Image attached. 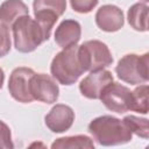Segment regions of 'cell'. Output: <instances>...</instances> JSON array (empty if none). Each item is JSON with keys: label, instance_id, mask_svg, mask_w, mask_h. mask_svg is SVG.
I'll return each mask as SVG.
<instances>
[{"label": "cell", "instance_id": "obj_1", "mask_svg": "<svg viewBox=\"0 0 149 149\" xmlns=\"http://www.w3.org/2000/svg\"><path fill=\"white\" fill-rule=\"evenodd\" d=\"M88 132L93 140L104 147L125 144L133 137L123 120L112 115H101L93 119L88 125Z\"/></svg>", "mask_w": 149, "mask_h": 149}, {"label": "cell", "instance_id": "obj_2", "mask_svg": "<svg viewBox=\"0 0 149 149\" xmlns=\"http://www.w3.org/2000/svg\"><path fill=\"white\" fill-rule=\"evenodd\" d=\"M52 77L62 85H72L85 72L79 56L78 47L71 45L59 51L50 65Z\"/></svg>", "mask_w": 149, "mask_h": 149}, {"label": "cell", "instance_id": "obj_3", "mask_svg": "<svg viewBox=\"0 0 149 149\" xmlns=\"http://www.w3.org/2000/svg\"><path fill=\"white\" fill-rule=\"evenodd\" d=\"M12 28L14 47L17 51L23 54L34 51L44 41L49 40L40 23L29 15L19 17L13 23Z\"/></svg>", "mask_w": 149, "mask_h": 149}, {"label": "cell", "instance_id": "obj_4", "mask_svg": "<svg viewBox=\"0 0 149 149\" xmlns=\"http://www.w3.org/2000/svg\"><path fill=\"white\" fill-rule=\"evenodd\" d=\"M149 64V54L143 55L128 54L119 59L118 65L115 66V72L118 77L128 84L137 85L146 84L149 79L148 72Z\"/></svg>", "mask_w": 149, "mask_h": 149}, {"label": "cell", "instance_id": "obj_5", "mask_svg": "<svg viewBox=\"0 0 149 149\" xmlns=\"http://www.w3.org/2000/svg\"><path fill=\"white\" fill-rule=\"evenodd\" d=\"M78 56L85 71L101 70L113 63V57L108 47L98 40L86 41L79 45Z\"/></svg>", "mask_w": 149, "mask_h": 149}, {"label": "cell", "instance_id": "obj_6", "mask_svg": "<svg viewBox=\"0 0 149 149\" xmlns=\"http://www.w3.org/2000/svg\"><path fill=\"white\" fill-rule=\"evenodd\" d=\"M99 99L107 109L122 114L127 111H130L132 91L127 86L112 81L104 88Z\"/></svg>", "mask_w": 149, "mask_h": 149}, {"label": "cell", "instance_id": "obj_7", "mask_svg": "<svg viewBox=\"0 0 149 149\" xmlns=\"http://www.w3.org/2000/svg\"><path fill=\"white\" fill-rule=\"evenodd\" d=\"M34 73L33 69L26 66L16 68L12 71L8 80V90L16 101L29 104L34 100L30 93V81Z\"/></svg>", "mask_w": 149, "mask_h": 149}, {"label": "cell", "instance_id": "obj_8", "mask_svg": "<svg viewBox=\"0 0 149 149\" xmlns=\"http://www.w3.org/2000/svg\"><path fill=\"white\" fill-rule=\"evenodd\" d=\"M30 93L34 100H38L44 104H54L58 99L59 88L54 77L35 72L30 81Z\"/></svg>", "mask_w": 149, "mask_h": 149}, {"label": "cell", "instance_id": "obj_9", "mask_svg": "<svg viewBox=\"0 0 149 149\" xmlns=\"http://www.w3.org/2000/svg\"><path fill=\"white\" fill-rule=\"evenodd\" d=\"M113 81V74L108 70L91 71L79 84L80 93L87 99H99L104 88Z\"/></svg>", "mask_w": 149, "mask_h": 149}, {"label": "cell", "instance_id": "obj_10", "mask_svg": "<svg viewBox=\"0 0 149 149\" xmlns=\"http://www.w3.org/2000/svg\"><path fill=\"white\" fill-rule=\"evenodd\" d=\"M44 121L52 133H64L71 128L74 121V112L68 105L57 104L45 115Z\"/></svg>", "mask_w": 149, "mask_h": 149}, {"label": "cell", "instance_id": "obj_11", "mask_svg": "<svg viewBox=\"0 0 149 149\" xmlns=\"http://www.w3.org/2000/svg\"><path fill=\"white\" fill-rule=\"evenodd\" d=\"M95 23L104 31H118L125 23L123 13L118 6L104 5L95 13Z\"/></svg>", "mask_w": 149, "mask_h": 149}, {"label": "cell", "instance_id": "obj_12", "mask_svg": "<svg viewBox=\"0 0 149 149\" xmlns=\"http://www.w3.org/2000/svg\"><path fill=\"white\" fill-rule=\"evenodd\" d=\"M81 36V27L76 20L62 21L55 31V42L62 49L78 43Z\"/></svg>", "mask_w": 149, "mask_h": 149}, {"label": "cell", "instance_id": "obj_13", "mask_svg": "<svg viewBox=\"0 0 149 149\" xmlns=\"http://www.w3.org/2000/svg\"><path fill=\"white\" fill-rule=\"evenodd\" d=\"M23 15H29V9L22 0H5L0 5V22L7 27Z\"/></svg>", "mask_w": 149, "mask_h": 149}, {"label": "cell", "instance_id": "obj_14", "mask_svg": "<svg viewBox=\"0 0 149 149\" xmlns=\"http://www.w3.org/2000/svg\"><path fill=\"white\" fill-rule=\"evenodd\" d=\"M148 9L144 2H136L128 9L127 19L133 29L137 31L148 30Z\"/></svg>", "mask_w": 149, "mask_h": 149}, {"label": "cell", "instance_id": "obj_15", "mask_svg": "<svg viewBox=\"0 0 149 149\" xmlns=\"http://www.w3.org/2000/svg\"><path fill=\"white\" fill-rule=\"evenodd\" d=\"M34 15L50 14L59 17L66 9V0H34Z\"/></svg>", "mask_w": 149, "mask_h": 149}, {"label": "cell", "instance_id": "obj_16", "mask_svg": "<svg viewBox=\"0 0 149 149\" xmlns=\"http://www.w3.org/2000/svg\"><path fill=\"white\" fill-rule=\"evenodd\" d=\"M52 149H73V148H87L93 149V141L86 135H74V136H65L57 139L52 144Z\"/></svg>", "mask_w": 149, "mask_h": 149}, {"label": "cell", "instance_id": "obj_17", "mask_svg": "<svg viewBox=\"0 0 149 149\" xmlns=\"http://www.w3.org/2000/svg\"><path fill=\"white\" fill-rule=\"evenodd\" d=\"M130 111L139 112L141 114L148 113V85H140L132 91Z\"/></svg>", "mask_w": 149, "mask_h": 149}, {"label": "cell", "instance_id": "obj_18", "mask_svg": "<svg viewBox=\"0 0 149 149\" xmlns=\"http://www.w3.org/2000/svg\"><path fill=\"white\" fill-rule=\"evenodd\" d=\"M123 122L129 128L132 134H135L142 139L149 137V123L147 119L135 115H127L123 118Z\"/></svg>", "mask_w": 149, "mask_h": 149}, {"label": "cell", "instance_id": "obj_19", "mask_svg": "<svg viewBox=\"0 0 149 149\" xmlns=\"http://www.w3.org/2000/svg\"><path fill=\"white\" fill-rule=\"evenodd\" d=\"M10 50V35L7 26L0 22V58L6 56Z\"/></svg>", "mask_w": 149, "mask_h": 149}, {"label": "cell", "instance_id": "obj_20", "mask_svg": "<svg viewBox=\"0 0 149 149\" xmlns=\"http://www.w3.org/2000/svg\"><path fill=\"white\" fill-rule=\"evenodd\" d=\"M98 1L99 0H70V3L74 12L86 14L98 5Z\"/></svg>", "mask_w": 149, "mask_h": 149}, {"label": "cell", "instance_id": "obj_21", "mask_svg": "<svg viewBox=\"0 0 149 149\" xmlns=\"http://www.w3.org/2000/svg\"><path fill=\"white\" fill-rule=\"evenodd\" d=\"M10 129L2 120H0V149H13Z\"/></svg>", "mask_w": 149, "mask_h": 149}, {"label": "cell", "instance_id": "obj_22", "mask_svg": "<svg viewBox=\"0 0 149 149\" xmlns=\"http://www.w3.org/2000/svg\"><path fill=\"white\" fill-rule=\"evenodd\" d=\"M3 80H5V73H3V70L0 68V90H1V87H2Z\"/></svg>", "mask_w": 149, "mask_h": 149}, {"label": "cell", "instance_id": "obj_23", "mask_svg": "<svg viewBox=\"0 0 149 149\" xmlns=\"http://www.w3.org/2000/svg\"><path fill=\"white\" fill-rule=\"evenodd\" d=\"M142 1H143V2H144V3H147V2H148V1H149V0H142Z\"/></svg>", "mask_w": 149, "mask_h": 149}]
</instances>
